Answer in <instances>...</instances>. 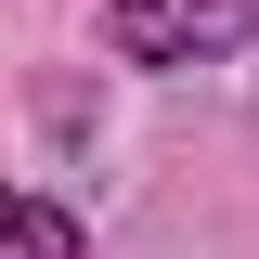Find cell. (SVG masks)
Listing matches in <instances>:
<instances>
[{"label": "cell", "mask_w": 259, "mask_h": 259, "mask_svg": "<svg viewBox=\"0 0 259 259\" xmlns=\"http://www.w3.org/2000/svg\"><path fill=\"white\" fill-rule=\"evenodd\" d=\"M104 39L130 65H207V52H246L259 39V0H117Z\"/></svg>", "instance_id": "obj_1"}, {"label": "cell", "mask_w": 259, "mask_h": 259, "mask_svg": "<svg viewBox=\"0 0 259 259\" xmlns=\"http://www.w3.org/2000/svg\"><path fill=\"white\" fill-rule=\"evenodd\" d=\"M0 259H78V207H52V194H13V182H0Z\"/></svg>", "instance_id": "obj_2"}]
</instances>
